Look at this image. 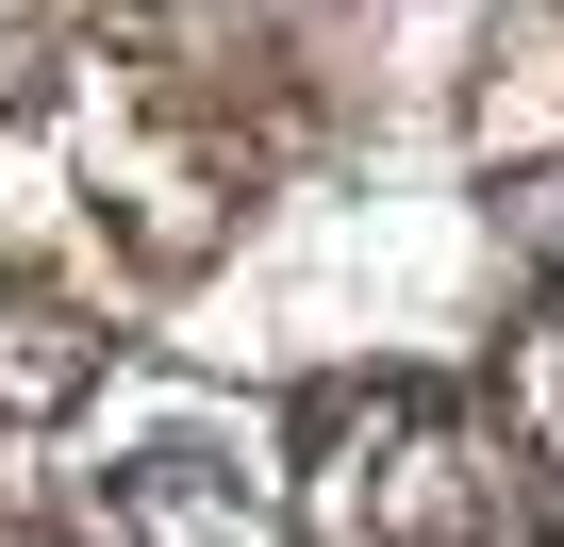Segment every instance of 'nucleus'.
<instances>
[{
  "label": "nucleus",
  "mask_w": 564,
  "mask_h": 547,
  "mask_svg": "<svg viewBox=\"0 0 564 547\" xmlns=\"http://www.w3.org/2000/svg\"><path fill=\"white\" fill-rule=\"evenodd\" d=\"M316 547H498V448L432 398H366L316 448Z\"/></svg>",
  "instance_id": "f257e3e1"
},
{
  "label": "nucleus",
  "mask_w": 564,
  "mask_h": 547,
  "mask_svg": "<svg viewBox=\"0 0 564 547\" xmlns=\"http://www.w3.org/2000/svg\"><path fill=\"white\" fill-rule=\"evenodd\" d=\"M100 547H265V464L232 431H150L100 481Z\"/></svg>",
  "instance_id": "f03ea898"
}]
</instances>
